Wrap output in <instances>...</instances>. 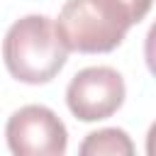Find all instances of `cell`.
I'll list each match as a JSON object with an SVG mask.
<instances>
[{
  "label": "cell",
  "mask_w": 156,
  "mask_h": 156,
  "mask_svg": "<svg viewBox=\"0 0 156 156\" xmlns=\"http://www.w3.org/2000/svg\"><path fill=\"white\" fill-rule=\"evenodd\" d=\"M2 58L12 78L39 85L49 83L63 68L68 49L63 46L51 17L27 15L7 29L2 39Z\"/></svg>",
  "instance_id": "cell-1"
},
{
  "label": "cell",
  "mask_w": 156,
  "mask_h": 156,
  "mask_svg": "<svg viewBox=\"0 0 156 156\" xmlns=\"http://www.w3.org/2000/svg\"><path fill=\"white\" fill-rule=\"evenodd\" d=\"M54 27L68 51L105 54L122 44L132 22L110 0H66Z\"/></svg>",
  "instance_id": "cell-2"
},
{
  "label": "cell",
  "mask_w": 156,
  "mask_h": 156,
  "mask_svg": "<svg viewBox=\"0 0 156 156\" xmlns=\"http://www.w3.org/2000/svg\"><path fill=\"white\" fill-rule=\"evenodd\" d=\"M12 156H63L68 132L61 117L46 105H24L15 110L5 127Z\"/></svg>",
  "instance_id": "cell-3"
},
{
  "label": "cell",
  "mask_w": 156,
  "mask_h": 156,
  "mask_svg": "<svg viewBox=\"0 0 156 156\" xmlns=\"http://www.w3.org/2000/svg\"><path fill=\"white\" fill-rule=\"evenodd\" d=\"M124 78L110 66L78 71L66 88V105L80 122H98L115 115L124 102Z\"/></svg>",
  "instance_id": "cell-4"
},
{
  "label": "cell",
  "mask_w": 156,
  "mask_h": 156,
  "mask_svg": "<svg viewBox=\"0 0 156 156\" xmlns=\"http://www.w3.org/2000/svg\"><path fill=\"white\" fill-rule=\"evenodd\" d=\"M78 156H136L132 136L119 127H105L85 134Z\"/></svg>",
  "instance_id": "cell-5"
},
{
  "label": "cell",
  "mask_w": 156,
  "mask_h": 156,
  "mask_svg": "<svg viewBox=\"0 0 156 156\" xmlns=\"http://www.w3.org/2000/svg\"><path fill=\"white\" fill-rule=\"evenodd\" d=\"M132 24H136V22H141L144 17H146V12L151 10V2L154 0H110Z\"/></svg>",
  "instance_id": "cell-6"
}]
</instances>
